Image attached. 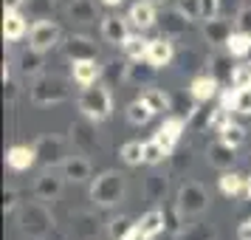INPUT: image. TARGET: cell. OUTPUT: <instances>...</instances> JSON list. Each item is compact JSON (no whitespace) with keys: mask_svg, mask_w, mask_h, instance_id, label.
<instances>
[{"mask_svg":"<svg viewBox=\"0 0 251 240\" xmlns=\"http://www.w3.org/2000/svg\"><path fill=\"white\" fill-rule=\"evenodd\" d=\"M17 223H20V232L28 240H46L54 232V215H51V209L46 206V201H40V198L20 206Z\"/></svg>","mask_w":251,"mask_h":240,"instance_id":"1","label":"cell"},{"mask_svg":"<svg viewBox=\"0 0 251 240\" xmlns=\"http://www.w3.org/2000/svg\"><path fill=\"white\" fill-rule=\"evenodd\" d=\"M127 195V175L119 170H104L99 172L91 184V201L96 206H116L122 204Z\"/></svg>","mask_w":251,"mask_h":240,"instance_id":"2","label":"cell"},{"mask_svg":"<svg viewBox=\"0 0 251 240\" xmlns=\"http://www.w3.org/2000/svg\"><path fill=\"white\" fill-rule=\"evenodd\" d=\"M76 105H79L82 116L91 119V122H104L107 116L113 113V96H110V91H107L104 85H99V82L85 85L82 93H79V99H76Z\"/></svg>","mask_w":251,"mask_h":240,"instance_id":"3","label":"cell"},{"mask_svg":"<svg viewBox=\"0 0 251 240\" xmlns=\"http://www.w3.org/2000/svg\"><path fill=\"white\" fill-rule=\"evenodd\" d=\"M31 102L40 105V107H48V105H59L65 102L71 96V88H68V80H62L57 74H40L34 82H31Z\"/></svg>","mask_w":251,"mask_h":240,"instance_id":"4","label":"cell"},{"mask_svg":"<svg viewBox=\"0 0 251 240\" xmlns=\"http://www.w3.org/2000/svg\"><path fill=\"white\" fill-rule=\"evenodd\" d=\"M175 206H178V212L181 215H203L206 209H209V192L203 189V184L198 181H183L181 189H178V201H175Z\"/></svg>","mask_w":251,"mask_h":240,"instance_id":"5","label":"cell"},{"mask_svg":"<svg viewBox=\"0 0 251 240\" xmlns=\"http://www.w3.org/2000/svg\"><path fill=\"white\" fill-rule=\"evenodd\" d=\"M34 153H37V161H43L46 167H62V161L68 159V147H65V138L62 136H40L34 141Z\"/></svg>","mask_w":251,"mask_h":240,"instance_id":"6","label":"cell"},{"mask_svg":"<svg viewBox=\"0 0 251 240\" xmlns=\"http://www.w3.org/2000/svg\"><path fill=\"white\" fill-rule=\"evenodd\" d=\"M59 40H62V28H59L51 17H48V20H37V23L28 28V46L37 48V51H46L48 54Z\"/></svg>","mask_w":251,"mask_h":240,"instance_id":"7","label":"cell"},{"mask_svg":"<svg viewBox=\"0 0 251 240\" xmlns=\"http://www.w3.org/2000/svg\"><path fill=\"white\" fill-rule=\"evenodd\" d=\"M65 175H62V170H54V167H46V172L40 175L34 181V195L40 198V201H46V204H51V201H57L59 195H62V187H65Z\"/></svg>","mask_w":251,"mask_h":240,"instance_id":"8","label":"cell"},{"mask_svg":"<svg viewBox=\"0 0 251 240\" xmlns=\"http://www.w3.org/2000/svg\"><path fill=\"white\" fill-rule=\"evenodd\" d=\"M130 37V17H119V14H107L102 17V40L110 46H125Z\"/></svg>","mask_w":251,"mask_h":240,"instance_id":"9","label":"cell"},{"mask_svg":"<svg viewBox=\"0 0 251 240\" xmlns=\"http://www.w3.org/2000/svg\"><path fill=\"white\" fill-rule=\"evenodd\" d=\"M234 150L231 144H226L223 138H217V141H212L209 147H206V161H209V167H215V170L226 172L234 167V161H237V156H234Z\"/></svg>","mask_w":251,"mask_h":240,"instance_id":"10","label":"cell"},{"mask_svg":"<svg viewBox=\"0 0 251 240\" xmlns=\"http://www.w3.org/2000/svg\"><path fill=\"white\" fill-rule=\"evenodd\" d=\"M62 175L68 178V181H74V184H82V181H88L91 178V161L85 159L82 153H74V156H68V159L62 161Z\"/></svg>","mask_w":251,"mask_h":240,"instance_id":"11","label":"cell"},{"mask_svg":"<svg viewBox=\"0 0 251 240\" xmlns=\"http://www.w3.org/2000/svg\"><path fill=\"white\" fill-rule=\"evenodd\" d=\"M127 17H130V23L136 26L138 31H147V28H152V26L158 23V17H155V3H150V0L133 3Z\"/></svg>","mask_w":251,"mask_h":240,"instance_id":"12","label":"cell"},{"mask_svg":"<svg viewBox=\"0 0 251 240\" xmlns=\"http://www.w3.org/2000/svg\"><path fill=\"white\" fill-rule=\"evenodd\" d=\"M65 54H68L71 62H76V59H93L96 57V43L85 34H71L65 40Z\"/></svg>","mask_w":251,"mask_h":240,"instance_id":"13","label":"cell"},{"mask_svg":"<svg viewBox=\"0 0 251 240\" xmlns=\"http://www.w3.org/2000/svg\"><path fill=\"white\" fill-rule=\"evenodd\" d=\"M175 57V48H172V40L170 37H155V40H150V51H147V59L155 65V68H167Z\"/></svg>","mask_w":251,"mask_h":240,"instance_id":"14","label":"cell"},{"mask_svg":"<svg viewBox=\"0 0 251 240\" xmlns=\"http://www.w3.org/2000/svg\"><path fill=\"white\" fill-rule=\"evenodd\" d=\"M183 127H186V122H183L181 116H170V119H164V125L158 127L155 138L164 144V150H167V153H172V147L178 144V138H181Z\"/></svg>","mask_w":251,"mask_h":240,"instance_id":"15","label":"cell"},{"mask_svg":"<svg viewBox=\"0 0 251 240\" xmlns=\"http://www.w3.org/2000/svg\"><path fill=\"white\" fill-rule=\"evenodd\" d=\"M43 65H46V51H37V48H31V46L17 57L20 74H23V77H31V80H37V77L43 74Z\"/></svg>","mask_w":251,"mask_h":240,"instance_id":"16","label":"cell"},{"mask_svg":"<svg viewBox=\"0 0 251 240\" xmlns=\"http://www.w3.org/2000/svg\"><path fill=\"white\" fill-rule=\"evenodd\" d=\"M37 161V153H34V144L28 147V144H14L9 153H6V164L12 167L14 172H23L28 170L31 164Z\"/></svg>","mask_w":251,"mask_h":240,"instance_id":"17","label":"cell"},{"mask_svg":"<svg viewBox=\"0 0 251 240\" xmlns=\"http://www.w3.org/2000/svg\"><path fill=\"white\" fill-rule=\"evenodd\" d=\"M223 107L240 116H251V88H234L223 93Z\"/></svg>","mask_w":251,"mask_h":240,"instance_id":"18","label":"cell"},{"mask_svg":"<svg viewBox=\"0 0 251 240\" xmlns=\"http://www.w3.org/2000/svg\"><path fill=\"white\" fill-rule=\"evenodd\" d=\"M99 74H102V65H99V59H76L74 62V82L76 85H93V82L99 80Z\"/></svg>","mask_w":251,"mask_h":240,"instance_id":"19","label":"cell"},{"mask_svg":"<svg viewBox=\"0 0 251 240\" xmlns=\"http://www.w3.org/2000/svg\"><path fill=\"white\" fill-rule=\"evenodd\" d=\"M203 37L212 43V46H226L228 37H231V26L220 17H212V20H203Z\"/></svg>","mask_w":251,"mask_h":240,"instance_id":"20","label":"cell"},{"mask_svg":"<svg viewBox=\"0 0 251 240\" xmlns=\"http://www.w3.org/2000/svg\"><path fill=\"white\" fill-rule=\"evenodd\" d=\"M68 17L74 23H93L96 14V3L93 0H71L68 3Z\"/></svg>","mask_w":251,"mask_h":240,"instance_id":"21","label":"cell"},{"mask_svg":"<svg viewBox=\"0 0 251 240\" xmlns=\"http://www.w3.org/2000/svg\"><path fill=\"white\" fill-rule=\"evenodd\" d=\"M25 34V17L23 12H6L3 14V37L6 40H20Z\"/></svg>","mask_w":251,"mask_h":240,"instance_id":"22","label":"cell"},{"mask_svg":"<svg viewBox=\"0 0 251 240\" xmlns=\"http://www.w3.org/2000/svg\"><path fill=\"white\" fill-rule=\"evenodd\" d=\"M189 91H192L195 102H209V99L217 93V80H215V77H209V74H203V77H195Z\"/></svg>","mask_w":251,"mask_h":240,"instance_id":"23","label":"cell"},{"mask_svg":"<svg viewBox=\"0 0 251 240\" xmlns=\"http://www.w3.org/2000/svg\"><path fill=\"white\" fill-rule=\"evenodd\" d=\"M133 65H125V80L130 82H150V77L155 74V65L150 59H130Z\"/></svg>","mask_w":251,"mask_h":240,"instance_id":"24","label":"cell"},{"mask_svg":"<svg viewBox=\"0 0 251 240\" xmlns=\"http://www.w3.org/2000/svg\"><path fill=\"white\" fill-rule=\"evenodd\" d=\"M138 232L144 235V238H155V235H161L164 232V212H158V209H150L147 215H141V220H138Z\"/></svg>","mask_w":251,"mask_h":240,"instance_id":"25","label":"cell"},{"mask_svg":"<svg viewBox=\"0 0 251 240\" xmlns=\"http://www.w3.org/2000/svg\"><path fill=\"white\" fill-rule=\"evenodd\" d=\"M217 187H220V192L223 195L234 198V195L246 192V175H240V172H234V170H226L223 175H220Z\"/></svg>","mask_w":251,"mask_h":240,"instance_id":"26","label":"cell"},{"mask_svg":"<svg viewBox=\"0 0 251 240\" xmlns=\"http://www.w3.org/2000/svg\"><path fill=\"white\" fill-rule=\"evenodd\" d=\"M189 23H192V20H189V17H183L178 9L170 12V14H164V37H170V40H172V37H181L183 31L189 28Z\"/></svg>","mask_w":251,"mask_h":240,"instance_id":"27","label":"cell"},{"mask_svg":"<svg viewBox=\"0 0 251 240\" xmlns=\"http://www.w3.org/2000/svg\"><path fill=\"white\" fill-rule=\"evenodd\" d=\"M136 229H138V223H133L130 217H113L110 223H107V232H110V238L113 240H130L133 235H136Z\"/></svg>","mask_w":251,"mask_h":240,"instance_id":"28","label":"cell"},{"mask_svg":"<svg viewBox=\"0 0 251 240\" xmlns=\"http://www.w3.org/2000/svg\"><path fill=\"white\" fill-rule=\"evenodd\" d=\"M138 99L147 102L152 113H164V110H170V96L161 91V88H147V91H141Z\"/></svg>","mask_w":251,"mask_h":240,"instance_id":"29","label":"cell"},{"mask_svg":"<svg viewBox=\"0 0 251 240\" xmlns=\"http://www.w3.org/2000/svg\"><path fill=\"white\" fill-rule=\"evenodd\" d=\"M125 54L127 59H147V51H150V40H144L141 34H130L125 40Z\"/></svg>","mask_w":251,"mask_h":240,"instance_id":"30","label":"cell"},{"mask_svg":"<svg viewBox=\"0 0 251 240\" xmlns=\"http://www.w3.org/2000/svg\"><path fill=\"white\" fill-rule=\"evenodd\" d=\"M226 48H228V54H231V57H249V51H251V34H246V31H231Z\"/></svg>","mask_w":251,"mask_h":240,"instance_id":"31","label":"cell"},{"mask_svg":"<svg viewBox=\"0 0 251 240\" xmlns=\"http://www.w3.org/2000/svg\"><path fill=\"white\" fill-rule=\"evenodd\" d=\"M217 133H220V138H223L226 144H231V147H240V144L246 141V127L240 125V122H231V119H228Z\"/></svg>","mask_w":251,"mask_h":240,"instance_id":"32","label":"cell"},{"mask_svg":"<svg viewBox=\"0 0 251 240\" xmlns=\"http://www.w3.org/2000/svg\"><path fill=\"white\" fill-rule=\"evenodd\" d=\"M152 116H155V113L150 110V105L141 102V99H136L133 105H127V119H130L133 125H147Z\"/></svg>","mask_w":251,"mask_h":240,"instance_id":"33","label":"cell"},{"mask_svg":"<svg viewBox=\"0 0 251 240\" xmlns=\"http://www.w3.org/2000/svg\"><path fill=\"white\" fill-rule=\"evenodd\" d=\"M167 156H170V153L164 150V144H161L158 138H150V141H144V164H161Z\"/></svg>","mask_w":251,"mask_h":240,"instance_id":"34","label":"cell"},{"mask_svg":"<svg viewBox=\"0 0 251 240\" xmlns=\"http://www.w3.org/2000/svg\"><path fill=\"white\" fill-rule=\"evenodd\" d=\"M228 80L234 88H251V62H240L228 71Z\"/></svg>","mask_w":251,"mask_h":240,"instance_id":"35","label":"cell"},{"mask_svg":"<svg viewBox=\"0 0 251 240\" xmlns=\"http://www.w3.org/2000/svg\"><path fill=\"white\" fill-rule=\"evenodd\" d=\"M122 159H125V164H130V167L141 164V161H144V141H127L125 147H122Z\"/></svg>","mask_w":251,"mask_h":240,"instance_id":"36","label":"cell"},{"mask_svg":"<svg viewBox=\"0 0 251 240\" xmlns=\"http://www.w3.org/2000/svg\"><path fill=\"white\" fill-rule=\"evenodd\" d=\"M71 141H76L82 150H93L99 147V141H96V136H93L91 130H85V127L74 125V130H71Z\"/></svg>","mask_w":251,"mask_h":240,"instance_id":"37","label":"cell"},{"mask_svg":"<svg viewBox=\"0 0 251 240\" xmlns=\"http://www.w3.org/2000/svg\"><path fill=\"white\" fill-rule=\"evenodd\" d=\"M178 12L189 20H203V0H178Z\"/></svg>","mask_w":251,"mask_h":240,"instance_id":"38","label":"cell"},{"mask_svg":"<svg viewBox=\"0 0 251 240\" xmlns=\"http://www.w3.org/2000/svg\"><path fill=\"white\" fill-rule=\"evenodd\" d=\"M25 6H28V12L34 14L37 20H48L51 17V9H54L51 0H25Z\"/></svg>","mask_w":251,"mask_h":240,"instance_id":"39","label":"cell"},{"mask_svg":"<svg viewBox=\"0 0 251 240\" xmlns=\"http://www.w3.org/2000/svg\"><path fill=\"white\" fill-rule=\"evenodd\" d=\"M234 26H237V31L251 34V3H246V6H240L237 9V14H234Z\"/></svg>","mask_w":251,"mask_h":240,"instance_id":"40","label":"cell"},{"mask_svg":"<svg viewBox=\"0 0 251 240\" xmlns=\"http://www.w3.org/2000/svg\"><path fill=\"white\" fill-rule=\"evenodd\" d=\"M231 110H228V107H223V105H220V107H217V110H212V113H209V127H215V130H220V127L226 125L228 119H231Z\"/></svg>","mask_w":251,"mask_h":240,"instance_id":"41","label":"cell"},{"mask_svg":"<svg viewBox=\"0 0 251 240\" xmlns=\"http://www.w3.org/2000/svg\"><path fill=\"white\" fill-rule=\"evenodd\" d=\"M220 17V0H203V20Z\"/></svg>","mask_w":251,"mask_h":240,"instance_id":"42","label":"cell"},{"mask_svg":"<svg viewBox=\"0 0 251 240\" xmlns=\"http://www.w3.org/2000/svg\"><path fill=\"white\" fill-rule=\"evenodd\" d=\"M237 240H251V217H246L237 226Z\"/></svg>","mask_w":251,"mask_h":240,"instance_id":"43","label":"cell"},{"mask_svg":"<svg viewBox=\"0 0 251 240\" xmlns=\"http://www.w3.org/2000/svg\"><path fill=\"white\" fill-rule=\"evenodd\" d=\"M25 6V0H3V9L6 12H20Z\"/></svg>","mask_w":251,"mask_h":240,"instance_id":"44","label":"cell"},{"mask_svg":"<svg viewBox=\"0 0 251 240\" xmlns=\"http://www.w3.org/2000/svg\"><path fill=\"white\" fill-rule=\"evenodd\" d=\"M104 6H122V3H125V0H102Z\"/></svg>","mask_w":251,"mask_h":240,"instance_id":"45","label":"cell"},{"mask_svg":"<svg viewBox=\"0 0 251 240\" xmlns=\"http://www.w3.org/2000/svg\"><path fill=\"white\" fill-rule=\"evenodd\" d=\"M246 195L251 198V175H246Z\"/></svg>","mask_w":251,"mask_h":240,"instance_id":"46","label":"cell"},{"mask_svg":"<svg viewBox=\"0 0 251 240\" xmlns=\"http://www.w3.org/2000/svg\"><path fill=\"white\" fill-rule=\"evenodd\" d=\"M150 3H155V6H161V3H167V0H150Z\"/></svg>","mask_w":251,"mask_h":240,"instance_id":"47","label":"cell"},{"mask_svg":"<svg viewBox=\"0 0 251 240\" xmlns=\"http://www.w3.org/2000/svg\"><path fill=\"white\" fill-rule=\"evenodd\" d=\"M249 62H251V51H249Z\"/></svg>","mask_w":251,"mask_h":240,"instance_id":"48","label":"cell"}]
</instances>
